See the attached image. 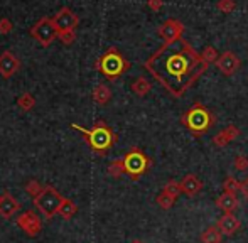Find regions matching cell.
Returning <instances> with one entry per match:
<instances>
[{"label":"cell","instance_id":"obj_3","mask_svg":"<svg viewBox=\"0 0 248 243\" xmlns=\"http://www.w3.org/2000/svg\"><path fill=\"white\" fill-rule=\"evenodd\" d=\"M215 115L206 108L201 103H194L187 112L183 113L181 117V123L194 135V137H201V135L208 134L211 127L215 125Z\"/></svg>","mask_w":248,"mask_h":243},{"label":"cell","instance_id":"obj_11","mask_svg":"<svg viewBox=\"0 0 248 243\" xmlns=\"http://www.w3.org/2000/svg\"><path fill=\"white\" fill-rule=\"evenodd\" d=\"M183 32H184L183 22H179V20H176V19L166 20V22L159 27V36L164 39V43L177 39V37H183Z\"/></svg>","mask_w":248,"mask_h":243},{"label":"cell","instance_id":"obj_14","mask_svg":"<svg viewBox=\"0 0 248 243\" xmlns=\"http://www.w3.org/2000/svg\"><path fill=\"white\" fill-rule=\"evenodd\" d=\"M216 227L219 228V231H221L223 235H226V237H233V235L240 230L242 223H240V220L233 213H225L221 218H219V221H218Z\"/></svg>","mask_w":248,"mask_h":243},{"label":"cell","instance_id":"obj_30","mask_svg":"<svg viewBox=\"0 0 248 243\" xmlns=\"http://www.w3.org/2000/svg\"><path fill=\"white\" fill-rule=\"evenodd\" d=\"M235 0H219L218 2V9L221 10L223 14H230L233 12V9H235Z\"/></svg>","mask_w":248,"mask_h":243},{"label":"cell","instance_id":"obj_1","mask_svg":"<svg viewBox=\"0 0 248 243\" xmlns=\"http://www.w3.org/2000/svg\"><path fill=\"white\" fill-rule=\"evenodd\" d=\"M144 66L170 96L181 98L209 64L184 37H177L164 43Z\"/></svg>","mask_w":248,"mask_h":243},{"label":"cell","instance_id":"obj_33","mask_svg":"<svg viewBox=\"0 0 248 243\" xmlns=\"http://www.w3.org/2000/svg\"><path fill=\"white\" fill-rule=\"evenodd\" d=\"M149 7L152 10H160V7H162V0H149Z\"/></svg>","mask_w":248,"mask_h":243},{"label":"cell","instance_id":"obj_20","mask_svg":"<svg viewBox=\"0 0 248 243\" xmlns=\"http://www.w3.org/2000/svg\"><path fill=\"white\" fill-rule=\"evenodd\" d=\"M93 100H95L98 105H107L111 100V91L107 85H98L93 90Z\"/></svg>","mask_w":248,"mask_h":243},{"label":"cell","instance_id":"obj_13","mask_svg":"<svg viewBox=\"0 0 248 243\" xmlns=\"http://www.w3.org/2000/svg\"><path fill=\"white\" fill-rule=\"evenodd\" d=\"M19 68H20L19 60H17L10 51H5V53L0 54V75H2L3 78L14 76L19 71Z\"/></svg>","mask_w":248,"mask_h":243},{"label":"cell","instance_id":"obj_4","mask_svg":"<svg viewBox=\"0 0 248 243\" xmlns=\"http://www.w3.org/2000/svg\"><path fill=\"white\" fill-rule=\"evenodd\" d=\"M96 68L101 75H105L107 78L115 79L118 76H122L128 68H130V62L122 56V53L115 47H110L103 56L100 58L96 62Z\"/></svg>","mask_w":248,"mask_h":243},{"label":"cell","instance_id":"obj_25","mask_svg":"<svg viewBox=\"0 0 248 243\" xmlns=\"http://www.w3.org/2000/svg\"><path fill=\"white\" fill-rule=\"evenodd\" d=\"M34 103H36V100H34V96L31 95V93H22V95L17 98V105H19V108L26 110V112L32 110Z\"/></svg>","mask_w":248,"mask_h":243},{"label":"cell","instance_id":"obj_2","mask_svg":"<svg viewBox=\"0 0 248 243\" xmlns=\"http://www.w3.org/2000/svg\"><path fill=\"white\" fill-rule=\"evenodd\" d=\"M71 128L81 132L83 137L86 138V142H88L90 147H92V151L100 155L107 154L111 149V145L115 144V140H117V135L113 134V130H111L103 120L96 122L92 130H86V128L79 127V125H76V123H71Z\"/></svg>","mask_w":248,"mask_h":243},{"label":"cell","instance_id":"obj_28","mask_svg":"<svg viewBox=\"0 0 248 243\" xmlns=\"http://www.w3.org/2000/svg\"><path fill=\"white\" fill-rule=\"evenodd\" d=\"M162 191H166L167 194H170V196L176 197V199H177V196H179V194H183V193H181V184L177 181H174V179H170V181L164 186Z\"/></svg>","mask_w":248,"mask_h":243},{"label":"cell","instance_id":"obj_12","mask_svg":"<svg viewBox=\"0 0 248 243\" xmlns=\"http://www.w3.org/2000/svg\"><path fill=\"white\" fill-rule=\"evenodd\" d=\"M19 210H20V203L10 193H3L0 196V216L3 220H9V218L16 216Z\"/></svg>","mask_w":248,"mask_h":243},{"label":"cell","instance_id":"obj_15","mask_svg":"<svg viewBox=\"0 0 248 243\" xmlns=\"http://www.w3.org/2000/svg\"><path fill=\"white\" fill-rule=\"evenodd\" d=\"M179 184H181V193L186 194V196H189V197L196 196V194L201 193V189H202V182L196 174H186Z\"/></svg>","mask_w":248,"mask_h":243},{"label":"cell","instance_id":"obj_31","mask_svg":"<svg viewBox=\"0 0 248 243\" xmlns=\"http://www.w3.org/2000/svg\"><path fill=\"white\" fill-rule=\"evenodd\" d=\"M58 37L64 44H71L73 41H75V30H66V32H59Z\"/></svg>","mask_w":248,"mask_h":243},{"label":"cell","instance_id":"obj_18","mask_svg":"<svg viewBox=\"0 0 248 243\" xmlns=\"http://www.w3.org/2000/svg\"><path fill=\"white\" fill-rule=\"evenodd\" d=\"M76 213H78V206L75 204V201L64 197L62 203H61V206H59V210H58V214L62 218V220H71Z\"/></svg>","mask_w":248,"mask_h":243},{"label":"cell","instance_id":"obj_10","mask_svg":"<svg viewBox=\"0 0 248 243\" xmlns=\"http://www.w3.org/2000/svg\"><path fill=\"white\" fill-rule=\"evenodd\" d=\"M242 66V61L232 51H225L223 54H219V58L216 60V68L218 71H221L225 76H233Z\"/></svg>","mask_w":248,"mask_h":243},{"label":"cell","instance_id":"obj_9","mask_svg":"<svg viewBox=\"0 0 248 243\" xmlns=\"http://www.w3.org/2000/svg\"><path fill=\"white\" fill-rule=\"evenodd\" d=\"M52 22H54V27L58 29V34H59V32H66V30H75L79 19L76 14H73L71 9L64 7V9H61L52 17Z\"/></svg>","mask_w":248,"mask_h":243},{"label":"cell","instance_id":"obj_34","mask_svg":"<svg viewBox=\"0 0 248 243\" xmlns=\"http://www.w3.org/2000/svg\"><path fill=\"white\" fill-rule=\"evenodd\" d=\"M240 193H242L243 197H245V199L248 201V176L245 178V181L242 182V191H240Z\"/></svg>","mask_w":248,"mask_h":243},{"label":"cell","instance_id":"obj_5","mask_svg":"<svg viewBox=\"0 0 248 243\" xmlns=\"http://www.w3.org/2000/svg\"><path fill=\"white\" fill-rule=\"evenodd\" d=\"M125 164V174L130 176L132 181H139L140 176H144L150 167V159L140 149L132 147L124 157Z\"/></svg>","mask_w":248,"mask_h":243},{"label":"cell","instance_id":"obj_23","mask_svg":"<svg viewBox=\"0 0 248 243\" xmlns=\"http://www.w3.org/2000/svg\"><path fill=\"white\" fill-rule=\"evenodd\" d=\"M155 203L159 204V208L162 210H170L176 203V197H172L170 194H167L166 191H160V194L155 197Z\"/></svg>","mask_w":248,"mask_h":243},{"label":"cell","instance_id":"obj_7","mask_svg":"<svg viewBox=\"0 0 248 243\" xmlns=\"http://www.w3.org/2000/svg\"><path fill=\"white\" fill-rule=\"evenodd\" d=\"M31 36L39 41V44H43V46H49L52 41L58 37V29L54 27L52 19L44 17V19H41L39 22L31 29Z\"/></svg>","mask_w":248,"mask_h":243},{"label":"cell","instance_id":"obj_22","mask_svg":"<svg viewBox=\"0 0 248 243\" xmlns=\"http://www.w3.org/2000/svg\"><path fill=\"white\" fill-rule=\"evenodd\" d=\"M108 174L111 178H120L122 174H125V164H124V159H115V161L110 162L108 166Z\"/></svg>","mask_w":248,"mask_h":243},{"label":"cell","instance_id":"obj_35","mask_svg":"<svg viewBox=\"0 0 248 243\" xmlns=\"http://www.w3.org/2000/svg\"><path fill=\"white\" fill-rule=\"evenodd\" d=\"M130 243H144V242H142V240H132Z\"/></svg>","mask_w":248,"mask_h":243},{"label":"cell","instance_id":"obj_16","mask_svg":"<svg viewBox=\"0 0 248 243\" xmlns=\"http://www.w3.org/2000/svg\"><path fill=\"white\" fill-rule=\"evenodd\" d=\"M238 135H240V128L232 123L213 137V145H216V147H226V145H228L232 140H235Z\"/></svg>","mask_w":248,"mask_h":243},{"label":"cell","instance_id":"obj_8","mask_svg":"<svg viewBox=\"0 0 248 243\" xmlns=\"http://www.w3.org/2000/svg\"><path fill=\"white\" fill-rule=\"evenodd\" d=\"M17 227L29 237H36L43 228V221L36 211H24L20 216H17Z\"/></svg>","mask_w":248,"mask_h":243},{"label":"cell","instance_id":"obj_6","mask_svg":"<svg viewBox=\"0 0 248 243\" xmlns=\"http://www.w3.org/2000/svg\"><path fill=\"white\" fill-rule=\"evenodd\" d=\"M62 199H64V197H62L54 187L46 186L39 196L34 197V206H36L47 220H51L54 214H58V210H59V206H61Z\"/></svg>","mask_w":248,"mask_h":243},{"label":"cell","instance_id":"obj_17","mask_svg":"<svg viewBox=\"0 0 248 243\" xmlns=\"http://www.w3.org/2000/svg\"><path fill=\"white\" fill-rule=\"evenodd\" d=\"M216 206L225 211V213H235L240 206L238 196L232 193H223L221 196L216 197Z\"/></svg>","mask_w":248,"mask_h":243},{"label":"cell","instance_id":"obj_29","mask_svg":"<svg viewBox=\"0 0 248 243\" xmlns=\"http://www.w3.org/2000/svg\"><path fill=\"white\" fill-rule=\"evenodd\" d=\"M233 166H235L236 171L245 172L248 169V157H247V155H243V154H238L235 159H233Z\"/></svg>","mask_w":248,"mask_h":243},{"label":"cell","instance_id":"obj_21","mask_svg":"<svg viewBox=\"0 0 248 243\" xmlns=\"http://www.w3.org/2000/svg\"><path fill=\"white\" fill-rule=\"evenodd\" d=\"M132 91L135 93L137 96H145L147 93L150 91V88H152V85H150V81H147L145 78H137L134 83H132Z\"/></svg>","mask_w":248,"mask_h":243},{"label":"cell","instance_id":"obj_27","mask_svg":"<svg viewBox=\"0 0 248 243\" xmlns=\"http://www.w3.org/2000/svg\"><path fill=\"white\" fill-rule=\"evenodd\" d=\"M201 58L208 62V64H211V62H216V60L219 58V54L213 46H206L204 49H202V53H201Z\"/></svg>","mask_w":248,"mask_h":243},{"label":"cell","instance_id":"obj_24","mask_svg":"<svg viewBox=\"0 0 248 243\" xmlns=\"http://www.w3.org/2000/svg\"><path fill=\"white\" fill-rule=\"evenodd\" d=\"M223 189H225V193H232V194H236L242 191V182L236 181L233 176H228V178L223 181Z\"/></svg>","mask_w":248,"mask_h":243},{"label":"cell","instance_id":"obj_26","mask_svg":"<svg viewBox=\"0 0 248 243\" xmlns=\"http://www.w3.org/2000/svg\"><path fill=\"white\" fill-rule=\"evenodd\" d=\"M43 189H44V187L41 186V182H39V181H36V179H31V181L26 184L27 194H29V196H32V197H37V196H39V194L43 193Z\"/></svg>","mask_w":248,"mask_h":243},{"label":"cell","instance_id":"obj_32","mask_svg":"<svg viewBox=\"0 0 248 243\" xmlns=\"http://www.w3.org/2000/svg\"><path fill=\"white\" fill-rule=\"evenodd\" d=\"M12 30V22H10L9 19H0V34H7V32H10Z\"/></svg>","mask_w":248,"mask_h":243},{"label":"cell","instance_id":"obj_19","mask_svg":"<svg viewBox=\"0 0 248 243\" xmlns=\"http://www.w3.org/2000/svg\"><path fill=\"white\" fill-rule=\"evenodd\" d=\"M223 233L218 227H208L201 233V243H221Z\"/></svg>","mask_w":248,"mask_h":243}]
</instances>
